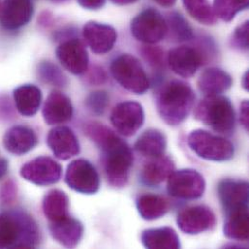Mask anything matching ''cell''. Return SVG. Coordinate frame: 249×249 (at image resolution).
Returning a JSON list of instances; mask_svg holds the SVG:
<instances>
[{"instance_id":"cell-37","label":"cell","mask_w":249,"mask_h":249,"mask_svg":"<svg viewBox=\"0 0 249 249\" xmlns=\"http://www.w3.org/2000/svg\"><path fill=\"white\" fill-rule=\"evenodd\" d=\"M16 194H17L16 185L14 184L13 181L9 180L2 185V188L0 190V199L2 203L9 204L14 201V199L16 198Z\"/></svg>"},{"instance_id":"cell-28","label":"cell","mask_w":249,"mask_h":249,"mask_svg":"<svg viewBox=\"0 0 249 249\" xmlns=\"http://www.w3.org/2000/svg\"><path fill=\"white\" fill-rule=\"evenodd\" d=\"M223 233L226 238L232 241H249V207L227 213Z\"/></svg>"},{"instance_id":"cell-45","label":"cell","mask_w":249,"mask_h":249,"mask_svg":"<svg viewBox=\"0 0 249 249\" xmlns=\"http://www.w3.org/2000/svg\"><path fill=\"white\" fill-rule=\"evenodd\" d=\"M0 9H1V1H0Z\"/></svg>"},{"instance_id":"cell-44","label":"cell","mask_w":249,"mask_h":249,"mask_svg":"<svg viewBox=\"0 0 249 249\" xmlns=\"http://www.w3.org/2000/svg\"><path fill=\"white\" fill-rule=\"evenodd\" d=\"M53 1H55V2H61V1H65V0H53Z\"/></svg>"},{"instance_id":"cell-4","label":"cell","mask_w":249,"mask_h":249,"mask_svg":"<svg viewBox=\"0 0 249 249\" xmlns=\"http://www.w3.org/2000/svg\"><path fill=\"white\" fill-rule=\"evenodd\" d=\"M101 150L108 182L115 188L124 187L128 182L134 160L130 146L117 135Z\"/></svg>"},{"instance_id":"cell-31","label":"cell","mask_w":249,"mask_h":249,"mask_svg":"<svg viewBox=\"0 0 249 249\" xmlns=\"http://www.w3.org/2000/svg\"><path fill=\"white\" fill-rule=\"evenodd\" d=\"M167 34L170 33L171 37L178 42L187 41L193 37L192 29L184 18L178 13H172L168 16L166 20Z\"/></svg>"},{"instance_id":"cell-12","label":"cell","mask_w":249,"mask_h":249,"mask_svg":"<svg viewBox=\"0 0 249 249\" xmlns=\"http://www.w3.org/2000/svg\"><path fill=\"white\" fill-rule=\"evenodd\" d=\"M216 223L214 213L207 206H192L182 210L177 217L178 228L187 235H199Z\"/></svg>"},{"instance_id":"cell-19","label":"cell","mask_w":249,"mask_h":249,"mask_svg":"<svg viewBox=\"0 0 249 249\" xmlns=\"http://www.w3.org/2000/svg\"><path fill=\"white\" fill-rule=\"evenodd\" d=\"M42 114L47 124H63L72 119L74 109L71 100L65 94L53 91L45 101Z\"/></svg>"},{"instance_id":"cell-5","label":"cell","mask_w":249,"mask_h":249,"mask_svg":"<svg viewBox=\"0 0 249 249\" xmlns=\"http://www.w3.org/2000/svg\"><path fill=\"white\" fill-rule=\"evenodd\" d=\"M187 144L199 157L213 162H226L235 155V146L227 139L197 129L187 137Z\"/></svg>"},{"instance_id":"cell-1","label":"cell","mask_w":249,"mask_h":249,"mask_svg":"<svg viewBox=\"0 0 249 249\" xmlns=\"http://www.w3.org/2000/svg\"><path fill=\"white\" fill-rule=\"evenodd\" d=\"M194 101L195 94L191 87L178 80L164 84L155 96L157 113L170 126L181 124L187 119Z\"/></svg>"},{"instance_id":"cell-32","label":"cell","mask_w":249,"mask_h":249,"mask_svg":"<svg viewBox=\"0 0 249 249\" xmlns=\"http://www.w3.org/2000/svg\"><path fill=\"white\" fill-rule=\"evenodd\" d=\"M249 0H214L213 11L223 21H231L242 11L248 9Z\"/></svg>"},{"instance_id":"cell-24","label":"cell","mask_w":249,"mask_h":249,"mask_svg":"<svg viewBox=\"0 0 249 249\" xmlns=\"http://www.w3.org/2000/svg\"><path fill=\"white\" fill-rule=\"evenodd\" d=\"M18 112L23 117L35 116L42 103V92L34 85H22L18 87L13 93Z\"/></svg>"},{"instance_id":"cell-17","label":"cell","mask_w":249,"mask_h":249,"mask_svg":"<svg viewBox=\"0 0 249 249\" xmlns=\"http://www.w3.org/2000/svg\"><path fill=\"white\" fill-rule=\"evenodd\" d=\"M202 61V54L196 49L188 46L175 48L168 53V63L171 70L182 78L194 76Z\"/></svg>"},{"instance_id":"cell-22","label":"cell","mask_w":249,"mask_h":249,"mask_svg":"<svg viewBox=\"0 0 249 249\" xmlns=\"http://www.w3.org/2000/svg\"><path fill=\"white\" fill-rule=\"evenodd\" d=\"M175 171V163L172 158L164 155L152 157L146 162L141 172L142 182L149 187H154L168 179Z\"/></svg>"},{"instance_id":"cell-9","label":"cell","mask_w":249,"mask_h":249,"mask_svg":"<svg viewBox=\"0 0 249 249\" xmlns=\"http://www.w3.org/2000/svg\"><path fill=\"white\" fill-rule=\"evenodd\" d=\"M65 182L76 192L92 195L100 188V178L95 167L88 160L80 158L72 161L65 173Z\"/></svg>"},{"instance_id":"cell-11","label":"cell","mask_w":249,"mask_h":249,"mask_svg":"<svg viewBox=\"0 0 249 249\" xmlns=\"http://www.w3.org/2000/svg\"><path fill=\"white\" fill-rule=\"evenodd\" d=\"M111 123L120 134L131 137L140 130L144 123L143 108L136 101L119 103L111 114Z\"/></svg>"},{"instance_id":"cell-39","label":"cell","mask_w":249,"mask_h":249,"mask_svg":"<svg viewBox=\"0 0 249 249\" xmlns=\"http://www.w3.org/2000/svg\"><path fill=\"white\" fill-rule=\"evenodd\" d=\"M79 4L89 10H97L104 6L106 0H78Z\"/></svg>"},{"instance_id":"cell-42","label":"cell","mask_w":249,"mask_h":249,"mask_svg":"<svg viewBox=\"0 0 249 249\" xmlns=\"http://www.w3.org/2000/svg\"><path fill=\"white\" fill-rule=\"evenodd\" d=\"M242 84H243V88L249 91V72L247 71L243 77V81H242Z\"/></svg>"},{"instance_id":"cell-23","label":"cell","mask_w":249,"mask_h":249,"mask_svg":"<svg viewBox=\"0 0 249 249\" xmlns=\"http://www.w3.org/2000/svg\"><path fill=\"white\" fill-rule=\"evenodd\" d=\"M233 85L232 77L224 70L216 67L206 69L198 80V88L206 96L221 95Z\"/></svg>"},{"instance_id":"cell-18","label":"cell","mask_w":249,"mask_h":249,"mask_svg":"<svg viewBox=\"0 0 249 249\" xmlns=\"http://www.w3.org/2000/svg\"><path fill=\"white\" fill-rule=\"evenodd\" d=\"M32 14L31 0H4L0 9V23L7 30H17L29 22Z\"/></svg>"},{"instance_id":"cell-35","label":"cell","mask_w":249,"mask_h":249,"mask_svg":"<svg viewBox=\"0 0 249 249\" xmlns=\"http://www.w3.org/2000/svg\"><path fill=\"white\" fill-rule=\"evenodd\" d=\"M249 21H245L242 25L236 28L232 38V44L235 48H238L240 50L249 49Z\"/></svg>"},{"instance_id":"cell-8","label":"cell","mask_w":249,"mask_h":249,"mask_svg":"<svg viewBox=\"0 0 249 249\" xmlns=\"http://www.w3.org/2000/svg\"><path fill=\"white\" fill-rule=\"evenodd\" d=\"M131 33L140 42L156 44L167 35V23L163 16L149 8L137 15L131 21Z\"/></svg>"},{"instance_id":"cell-13","label":"cell","mask_w":249,"mask_h":249,"mask_svg":"<svg viewBox=\"0 0 249 249\" xmlns=\"http://www.w3.org/2000/svg\"><path fill=\"white\" fill-rule=\"evenodd\" d=\"M56 55L63 67L74 75H82L89 68L87 49L77 39H71L61 43L56 50Z\"/></svg>"},{"instance_id":"cell-2","label":"cell","mask_w":249,"mask_h":249,"mask_svg":"<svg viewBox=\"0 0 249 249\" xmlns=\"http://www.w3.org/2000/svg\"><path fill=\"white\" fill-rule=\"evenodd\" d=\"M40 242L35 220L22 211L0 213V249H33Z\"/></svg>"},{"instance_id":"cell-38","label":"cell","mask_w":249,"mask_h":249,"mask_svg":"<svg viewBox=\"0 0 249 249\" xmlns=\"http://www.w3.org/2000/svg\"><path fill=\"white\" fill-rule=\"evenodd\" d=\"M240 122L246 131L249 130V103L248 100H245L241 105L240 110Z\"/></svg>"},{"instance_id":"cell-33","label":"cell","mask_w":249,"mask_h":249,"mask_svg":"<svg viewBox=\"0 0 249 249\" xmlns=\"http://www.w3.org/2000/svg\"><path fill=\"white\" fill-rule=\"evenodd\" d=\"M39 78L46 84L52 86L63 87L67 81L61 70L51 61H43L38 66Z\"/></svg>"},{"instance_id":"cell-40","label":"cell","mask_w":249,"mask_h":249,"mask_svg":"<svg viewBox=\"0 0 249 249\" xmlns=\"http://www.w3.org/2000/svg\"><path fill=\"white\" fill-rule=\"evenodd\" d=\"M8 172V162L4 158H0V179L3 178Z\"/></svg>"},{"instance_id":"cell-25","label":"cell","mask_w":249,"mask_h":249,"mask_svg":"<svg viewBox=\"0 0 249 249\" xmlns=\"http://www.w3.org/2000/svg\"><path fill=\"white\" fill-rule=\"evenodd\" d=\"M141 242L149 249H179V237L171 227L151 228L142 232Z\"/></svg>"},{"instance_id":"cell-20","label":"cell","mask_w":249,"mask_h":249,"mask_svg":"<svg viewBox=\"0 0 249 249\" xmlns=\"http://www.w3.org/2000/svg\"><path fill=\"white\" fill-rule=\"evenodd\" d=\"M38 142L35 132L23 125L13 126L7 130L3 137L5 149L14 155H23L32 150Z\"/></svg>"},{"instance_id":"cell-26","label":"cell","mask_w":249,"mask_h":249,"mask_svg":"<svg viewBox=\"0 0 249 249\" xmlns=\"http://www.w3.org/2000/svg\"><path fill=\"white\" fill-rule=\"evenodd\" d=\"M134 147L143 156L157 157L164 154L167 147V138L158 129H147L137 139Z\"/></svg>"},{"instance_id":"cell-6","label":"cell","mask_w":249,"mask_h":249,"mask_svg":"<svg viewBox=\"0 0 249 249\" xmlns=\"http://www.w3.org/2000/svg\"><path fill=\"white\" fill-rule=\"evenodd\" d=\"M114 79L126 90L142 95L149 89V80L139 60L130 55L122 54L111 64Z\"/></svg>"},{"instance_id":"cell-27","label":"cell","mask_w":249,"mask_h":249,"mask_svg":"<svg viewBox=\"0 0 249 249\" xmlns=\"http://www.w3.org/2000/svg\"><path fill=\"white\" fill-rule=\"evenodd\" d=\"M136 207L140 216L147 221L159 219L169 212L168 201L160 195L151 193L139 196Z\"/></svg>"},{"instance_id":"cell-29","label":"cell","mask_w":249,"mask_h":249,"mask_svg":"<svg viewBox=\"0 0 249 249\" xmlns=\"http://www.w3.org/2000/svg\"><path fill=\"white\" fill-rule=\"evenodd\" d=\"M69 199L58 189L50 190L43 199V212L49 222L61 220L69 215Z\"/></svg>"},{"instance_id":"cell-43","label":"cell","mask_w":249,"mask_h":249,"mask_svg":"<svg viewBox=\"0 0 249 249\" xmlns=\"http://www.w3.org/2000/svg\"><path fill=\"white\" fill-rule=\"evenodd\" d=\"M111 1L117 5H128V4L135 3L138 0H111Z\"/></svg>"},{"instance_id":"cell-14","label":"cell","mask_w":249,"mask_h":249,"mask_svg":"<svg viewBox=\"0 0 249 249\" xmlns=\"http://www.w3.org/2000/svg\"><path fill=\"white\" fill-rule=\"evenodd\" d=\"M47 144L54 156L60 160H67L80 152V142L73 132L67 126H56L47 136Z\"/></svg>"},{"instance_id":"cell-21","label":"cell","mask_w":249,"mask_h":249,"mask_svg":"<svg viewBox=\"0 0 249 249\" xmlns=\"http://www.w3.org/2000/svg\"><path fill=\"white\" fill-rule=\"evenodd\" d=\"M49 230L53 239L67 249L76 248L84 235L83 224L69 215L61 220L50 222Z\"/></svg>"},{"instance_id":"cell-10","label":"cell","mask_w":249,"mask_h":249,"mask_svg":"<svg viewBox=\"0 0 249 249\" xmlns=\"http://www.w3.org/2000/svg\"><path fill=\"white\" fill-rule=\"evenodd\" d=\"M61 175L62 167L60 164L49 156L36 157L20 169V176L38 186L54 184L59 181Z\"/></svg>"},{"instance_id":"cell-41","label":"cell","mask_w":249,"mask_h":249,"mask_svg":"<svg viewBox=\"0 0 249 249\" xmlns=\"http://www.w3.org/2000/svg\"><path fill=\"white\" fill-rule=\"evenodd\" d=\"M154 1L162 7L169 8V7H172L176 3L177 0H154Z\"/></svg>"},{"instance_id":"cell-34","label":"cell","mask_w":249,"mask_h":249,"mask_svg":"<svg viewBox=\"0 0 249 249\" xmlns=\"http://www.w3.org/2000/svg\"><path fill=\"white\" fill-rule=\"evenodd\" d=\"M109 95L105 91H94L90 93L86 100L88 109L94 115H103L109 105Z\"/></svg>"},{"instance_id":"cell-3","label":"cell","mask_w":249,"mask_h":249,"mask_svg":"<svg viewBox=\"0 0 249 249\" xmlns=\"http://www.w3.org/2000/svg\"><path fill=\"white\" fill-rule=\"evenodd\" d=\"M194 117L222 134H230L236 126L234 106L227 97L222 95L206 96L196 106Z\"/></svg>"},{"instance_id":"cell-36","label":"cell","mask_w":249,"mask_h":249,"mask_svg":"<svg viewBox=\"0 0 249 249\" xmlns=\"http://www.w3.org/2000/svg\"><path fill=\"white\" fill-rule=\"evenodd\" d=\"M142 54L151 66L158 68L163 65V52L159 48L145 47L142 50Z\"/></svg>"},{"instance_id":"cell-7","label":"cell","mask_w":249,"mask_h":249,"mask_svg":"<svg viewBox=\"0 0 249 249\" xmlns=\"http://www.w3.org/2000/svg\"><path fill=\"white\" fill-rule=\"evenodd\" d=\"M205 190V178L196 170L180 169L174 171L168 178L167 191L174 198L198 200L203 197Z\"/></svg>"},{"instance_id":"cell-16","label":"cell","mask_w":249,"mask_h":249,"mask_svg":"<svg viewBox=\"0 0 249 249\" xmlns=\"http://www.w3.org/2000/svg\"><path fill=\"white\" fill-rule=\"evenodd\" d=\"M83 35L91 51L96 54L109 53L114 48L118 39L117 31L113 26L97 21L86 23Z\"/></svg>"},{"instance_id":"cell-30","label":"cell","mask_w":249,"mask_h":249,"mask_svg":"<svg viewBox=\"0 0 249 249\" xmlns=\"http://www.w3.org/2000/svg\"><path fill=\"white\" fill-rule=\"evenodd\" d=\"M188 14L198 22L205 25H213L217 17L209 0H182Z\"/></svg>"},{"instance_id":"cell-15","label":"cell","mask_w":249,"mask_h":249,"mask_svg":"<svg viewBox=\"0 0 249 249\" xmlns=\"http://www.w3.org/2000/svg\"><path fill=\"white\" fill-rule=\"evenodd\" d=\"M218 198L226 214L242 208L249 207V183L244 180L224 179L217 187Z\"/></svg>"}]
</instances>
